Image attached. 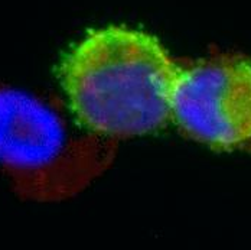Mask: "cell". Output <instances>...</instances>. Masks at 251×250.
<instances>
[{
    "instance_id": "1",
    "label": "cell",
    "mask_w": 251,
    "mask_h": 250,
    "mask_svg": "<svg viewBox=\"0 0 251 250\" xmlns=\"http://www.w3.org/2000/svg\"><path fill=\"white\" fill-rule=\"evenodd\" d=\"M177 73L156 36L111 25L90 30L64 56L59 81L78 123L116 140L166 126Z\"/></svg>"
},
{
    "instance_id": "2",
    "label": "cell",
    "mask_w": 251,
    "mask_h": 250,
    "mask_svg": "<svg viewBox=\"0 0 251 250\" xmlns=\"http://www.w3.org/2000/svg\"><path fill=\"white\" fill-rule=\"evenodd\" d=\"M114 140L70 122L45 100L0 87V175L22 198L76 195L110 165Z\"/></svg>"
},
{
    "instance_id": "3",
    "label": "cell",
    "mask_w": 251,
    "mask_h": 250,
    "mask_svg": "<svg viewBox=\"0 0 251 250\" xmlns=\"http://www.w3.org/2000/svg\"><path fill=\"white\" fill-rule=\"evenodd\" d=\"M172 119L191 139L212 149L251 143V59L224 54L179 65Z\"/></svg>"
}]
</instances>
